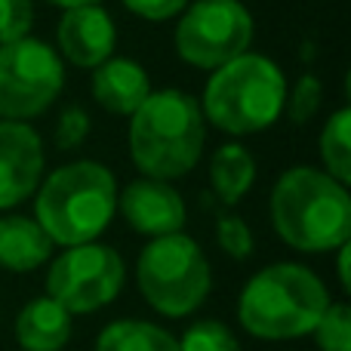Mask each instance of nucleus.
<instances>
[{"label":"nucleus","mask_w":351,"mask_h":351,"mask_svg":"<svg viewBox=\"0 0 351 351\" xmlns=\"http://www.w3.org/2000/svg\"><path fill=\"white\" fill-rule=\"evenodd\" d=\"M271 225L293 250H339L351 237V197L346 185L324 170L293 167L274 182Z\"/></svg>","instance_id":"f257e3e1"},{"label":"nucleus","mask_w":351,"mask_h":351,"mask_svg":"<svg viewBox=\"0 0 351 351\" xmlns=\"http://www.w3.org/2000/svg\"><path fill=\"white\" fill-rule=\"evenodd\" d=\"M130 154L148 179H179L204 154V111L185 90H158L130 114Z\"/></svg>","instance_id":"f03ea898"},{"label":"nucleus","mask_w":351,"mask_h":351,"mask_svg":"<svg viewBox=\"0 0 351 351\" xmlns=\"http://www.w3.org/2000/svg\"><path fill=\"white\" fill-rule=\"evenodd\" d=\"M117 210V182L96 160H74L59 167L37 194V225L62 247L93 243Z\"/></svg>","instance_id":"7ed1b4c3"},{"label":"nucleus","mask_w":351,"mask_h":351,"mask_svg":"<svg viewBox=\"0 0 351 351\" xmlns=\"http://www.w3.org/2000/svg\"><path fill=\"white\" fill-rule=\"evenodd\" d=\"M330 305L327 287L315 271L293 262L268 265L243 287L237 317L243 330L259 339H299L315 333Z\"/></svg>","instance_id":"20e7f679"},{"label":"nucleus","mask_w":351,"mask_h":351,"mask_svg":"<svg viewBox=\"0 0 351 351\" xmlns=\"http://www.w3.org/2000/svg\"><path fill=\"white\" fill-rule=\"evenodd\" d=\"M287 105L284 71L268 56L243 53L213 71L204 90V117L231 136L268 130Z\"/></svg>","instance_id":"39448f33"},{"label":"nucleus","mask_w":351,"mask_h":351,"mask_svg":"<svg viewBox=\"0 0 351 351\" xmlns=\"http://www.w3.org/2000/svg\"><path fill=\"white\" fill-rule=\"evenodd\" d=\"M136 278L148 305H154L167 317L191 315L213 287L204 250L182 231L154 237L142 250Z\"/></svg>","instance_id":"423d86ee"},{"label":"nucleus","mask_w":351,"mask_h":351,"mask_svg":"<svg viewBox=\"0 0 351 351\" xmlns=\"http://www.w3.org/2000/svg\"><path fill=\"white\" fill-rule=\"evenodd\" d=\"M65 84V65L47 40L22 37L0 43V117L28 121L56 102Z\"/></svg>","instance_id":"0eeeda50"},{"label":"nucleus","mask_w":351,"mask_h":351,"mask_svg":"<svg viewBox=\"0 0 351 351\" xmlns=\"http://www.w3.org/2000/svg\"><path fill=\"white\" fill-rule=\"evenodd\" d=\"M253 43V16L241 0H197L176 28V53L194 68L237 59Z\"/></svg>","instance_id":"6e6552de"},{"label":"nucleus","mask_w":351,"mask_h":351,"mask_svg":"<svg viewBox=\"0 0 351 351\" xmlns=\"http://www.w3.org/2000/svg\"><path fill=\"white\" fill-rule=\"evenodd\" d=\"M123 287V259L105 243L68 247L47 274L49 299L71 315H90L108 305Z\"/></svg>","instance_id":"1a4fd4ad"},{"label":"nucleus","mask_w":351,"mask_h":351,"mask_svg":"<svg viewBox=\"0 0 351 351\" xmlns=\"http://www.w3.org/2000/svg\"><path fill=\"white\" fill-rule=\"evenodd\" d=\"M43 176V142L28 123L0 121V210L34 194Z\"/></svg>","instance_id":"9d476101"},{"label":"nucleus","mask_w":351,"mask_h":351,"mask_svg":"<svg viewBox=\"0 0 351 351\" xmlns=\"http://www.w3.org/2000/svg\"><path fill=\"white\" fill-rule=\"evenodd\" d=\"M123 219L133 225L139 234L167 237L182 231L185 225V200L173 185L160 179H136L117 194Z\"/></svg>","instance_id":"9b49d317"},{"label":"nucleus","mask_w":351,"mask_h":351,"mask_svg":"<svg viewBox=\"0 0 351 351\" xmlns=\"http://www.w3.org/2000/svg\"><path fill=\"white\" fill-rule=\"evenodd\" d=\"M56 40H59L62 56H65L71 65L99 68L114 53L117 28H114V19L99 3L74 6V10H65V16H62Z\"/></svg>","instance_id":"f8f14e48"},{"label":"nucleus","mask_w":351,"mask_h":351,"mask_svg":"<svg viewBox=\"0 0 351 351\" xmlns=\"http://www.w3.org/2000/svg\"><path fill=\"white\" fill-rule=\"evenodd\" d=\"M152 96V80L145 68L133 59H108L93 68V99L111 114H136Z\"/></svg>","instance_id":"ddd939ff"},{"label":"nucleus","mask_w":351,"mask_h":351,"mask_svg":"<svg viewBox=\"0 0 351 351\" xmlns=\"http://www.w3.org/2000/svg\"><path fill=\"white\" fill-rule=\"evenodd\" d=\"M16 336L25 351H59L71 336V311L49 296L34 299L19 311Z\"/></svg>","instance_id":"4468645a"},{"label":"nucleus","mask_w":351,"mask_h":351,"mask_svg":"<svg viewBox=\"0 0 351 351\" xmlns=\"http://www.w3.org/2000/svg\"><path fill=\"white\" fill-rule=\"evenodd\" d=\"M53 253V241L28 216H3L0 219V268L10 271H31L43 265Z\"/></svg>","instance_id":"2eb2a0df"},{"label":"nucleus","mask_w":351,"mask_h":351,"mask_svg":"<svg viewBox=\"0 0 351 351\" xmlns=\"http://www.w3.org/2000/svg\"><path fill=\"white\" fill-rule=\"evenodd\" d=\"M256 179V160L243 145H222L210 160V185L225 206L237 204Z\"/></svg>","instance_id":"dca6fc26"},{"label":"nucleus","mask_w":351,"mask_h":351,"mask_svg":"<svg viewBox=\"0 0 351 351\" xmlns=\"http://www.w3.org/2000/svg\"><path fill=\"white\" fill-rule=\"evenodd\" d=\"M96 351H179V339L148 321H114L102 330Z\"/></svg>","instance_id":"f3484780"},{"label":"nucleus","mask_w":351,"mask_h":351,"mask_svg":"<svg viewBox=\"0 0 351 351\" xmlns=\"http://www.w3.org/2000/svg\"><path fill=\"white\" fill-rule=\"evenodd\" d=\"M321 160L324 173L336 182H351V108H339L321 130Z\"/></svg>","instance_id":"a211bd4d"},{"label":"nucleus","mask_w":351,"mask_h":351,"mask_svg":"<svg viewBox=\"0 0 351 351\" xmlns=\"http://www.w3.org/2000/svg\"><path fill=\"white\" fill-rule=\"evenodd\" d=\"M315 339L321 351H351V308L346 302L327 305L315 327Z\"/></svg>","instance_id":"6ab92c4d"},{"label":"nucleus","mask_w":351,"mask_h":351,"mask_svg":"<svg viewBox=\"0 0 351 351\" xmlns=\"http://www.w3.org/2000/svg\"><path fill=\"white\" fill-rule=\"evenodd\" d=\"M179 351H241L234 333L219 321H200L185 330L179 339Z\"/></svg>","instance_id":"aec40b11"},{"label":"nucleus","mask_w":351,"mask_h":351,"mask_svg":"<svg viewBox=\"0 0 351 351\" xmlns=\"http://www.w3.org/2000/svg\"><path fill=\"white\" fill-rule=\"evenodd\" d=\"M321 96H324V86L315 74H302L299 84L293 86V93H287V105L284 108L290 111V121L293 123H308L311 117L317 114L321 108Z\"/></svg>","instance_id":"412c9836"},{"label":"nucleus","mask_w":351,"mask_h":351,"mask_svg":"<svg viewBox=\"0 0 351 351\" xmlns=\"http://www.w3.org/2000/svg\"><path fill=\"white\" fill-rule=\"evenodd\" d=\"M34 25L31 0H0V43H16L28 37Z\"/></svg>","instance_id":"4be33fe9"},{"label":"nucleus","mask_w":351,"mask_h":351,"mask_svg":"<svg viewBox=\"0 0 351 351\" xmlns=\"http://www.w3.org/2000/svg\"><path fill=\"white\" fill-rule=\"evenodd\" d=\"M216 237H219V247L231 256V259H247L253 253V234H250L247 222L241 216H228L222 213L216 222Z\"/></svg>","instance_id":"5701e85b"},{"label":"nucleus","mask_w":351,"mask_h":351,"mask_svg":"<svg viewBox=\"0 0 351 351\" xmlns=\"http://www.w3.org/2000/svg\"><path fill=\"white\" fill-rule=\"evenodd\" d=\"M86 136H90V114L84 108H77V105L62 111L59 123H56V145L62 152H68V148H77Z\"/></svg>","instance_id":"b1692460"},{"label":"nucleus","mask_w":351,"mask_h":351,"mask_svg":"<svg viewBox=\"0 0 351 351\" xmlns=\"http://www.w3.org/2000/svg\"><path fill=\"white\" fill-rule=\"evenodd\" d=\"M188 0H123L130 12L148 19V22H164V19L179 16V10H185Z\"/></svg>","instance_id":"393cba45"},{"label":"nucleus","mask_w":351,"mask_h":351,"mask_svg":"<svg viewBox=\"0 0 351 351\" xmlns=\"http://www.w3.org/2000/svg\"><path fill=\"white\" fill-rule=\"evenodd\" d=\"M339 278H342V287H351V280H348V243H342L339 247Z\"/></svg>","instance_id":"a878e982"},{"label":"nucleus","mask_w":351,"mask_h":351,"mask_svg":"<svg viewBox=\"0 0 351 351\" xmlns=\"http://www.w3.org/2000/svg\"><path fill=\"white\" fill-rule=\"evenodd\" d=\"M49 3L62 6V10H74V6H93V3H99V0H49Z\"/></svg>","instance_id":"bb28decb"}]
</instances>
